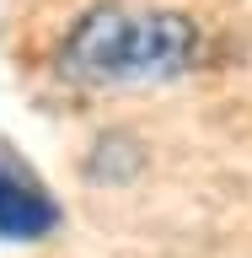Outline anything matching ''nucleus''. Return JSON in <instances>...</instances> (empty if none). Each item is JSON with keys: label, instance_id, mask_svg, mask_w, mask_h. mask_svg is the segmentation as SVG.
<instances>
[{"label": "nucleus", "instance_id": "nucleus-1", "mask_svg": "<svg viewBox=\"0 0 252 258\" xmlns=\"http://www.w3.org/2000/svg\"><path fill=\"white\" fill-rule=\"evenodd\" d=\"M199 59V27L183 11L102 0L70 22L59 43V76L75 86L118 92V86H156L183 76Z\"/></svg>", "mask_w": 252, "mask_h": 258}, {"label": "nucleus", "instance_id": "nucleus-2", "mask_svg": "<svg viewBox=\"0 0 252 258\" xmlns=\"http://www.w3.org/2000/svg\"><path fill=\"white\" fill-rule=\"evenodd\" d=\"M64 221L59 199L32 177V167L0 151V242H43Z\"/></svg>", "mask_w": 252, "mask_h": 258}]
</instances>
